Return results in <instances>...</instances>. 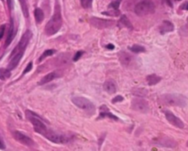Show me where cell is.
<instances>
[{"label":"cell","mask_w":188,"mask_h":151,"mask_svg":"<svg viewBox=\"0 0 188 151\" xmlns=\"http://www.w3.org/2000/svg\"><path fill=\"white\" fill-rule=\"evenodd\" d=\"M23 54H24V52H18V53L15 54L14 56L11 57V60H10V62H9L8 66H7V69L9 70H14L15 68L18 66L19 62H20L21 58L23 57Z\"/></svg>","instance_id":"4fadbf2b"},{"label":"cell","mask_w":188,"mask_h":151,"mask_svg":"<svg viewBox=\"0 0 188 151\" xmlns=\"http://www.w3.org/2000/svg\"><path fill=\"white\" fill-rule=\"evenodd\" d=\"M187 146H188V143H187Z\"/></svg>","instance_id":"ab89813d"},{"label":"cell","mask_w":188,"mask_h":151,"mask_svg":"<svg viewBox=\"0 0 188 151\" xmlns=\"http://www.w3.org/2000/svg\"><path fill=\"white\" fill-rule=\"evenodd\" d=\"M128 49L134 53H140V52L145 51V48L142 47L141 45H138V44L133 45V46H131V47H128Z\"/></svg>","instance_id":"d4e9b609"},{"label":"cell","mask_w":188,"mask_h":151,"mask_svg":"<svg viewBox=\"0 0 188 151\" xmlns=\"http://www.w3.org/2000/svg\"><path fill=\"white\" fill-rule=\"evenodd\" d=\"M131 60H132V57L127 52H121L119 54V62L123 65H128L131 62Z\"/></svg>","instance_id":"ffe728a7"},{"label":"cell","mask_w":188,"mask_h":151,"mask_svg":"<svg viewBox=\"0 0 188 151\" xmlns=\"http://www.w3.org/2000/svg\"><path fill=\"white\" fill-rule=\"evenodd\" d=\"M26 116L27 118L29 120V122H31L32 125H33V127H34V130L36 131L37 133L41 134L42 135H45V134L48 132V128L44 123L42 122V120L41 119V117L37 115L36 114H34L31 111H29L27 110L26 111Z\"/></svg>","instance_id":"3957f363"},{"label":"cell","mask_w":188,"mask_h":151,"mask_svg":"<svg viewBox=\"0 0 188 151\" xmlns=\"http://www.w3.org/2000/svg\"><path fill=\"white\" fill-rule=\"evenodd\" d=\"M123 100H124L123 96H121V95H117V96H116L115 98L112 100V103L115 104V103H117V102H122Z\"/></svg>","instance_id":"f546056e"},{"label":"cell","mask_w":188,"mask_h":151,"mask_svg":"<svg viewBox=\"0 0 188 151\" xmlns=\"http://www.w3.org/2000/svg\"><path fill=\"white\" fill-rule=\"evenodd\" d=\"M31 69H32V62H29V63L28 64V66L26 67V69L24 70V72H23V75H24V74H26V73H27V72H31Z\"/></svg>","instance_id":"1f68e13d"},{"label":"cell","mask_w":188,"mask_h":151,"mask_svg":"<svg viewBox=\"0 0 188 151\" xmlns=\"http://www.w3.org/2000/svg\"><path fill=\"white\" fill-rule=\"evenodd\" d=\"M164 114H165V117H166L167 121L170 124L174 125L175 127L181 128V129L185 127V124L183 123V121L180 118H178L176 115H174L172 112H170V111H165Z\"/></svg>","instance_id":"7c38bea8"},{"label":"cell","mask_w":188,"mask_h":151,"mask_svg":"<svg viewBox=\"0 0 188 151\" xmlns=\"http://www.w3.org/2000/svg\"><path fill=\"white\" fill-rule=\"evenodd\" d=\"M134 11L138 16L144 17L147 16V15L154 13L155 5L151 0H142V1L138 2L135 6Z\"/></svg>","instance_id":"277c9868"},{"label":"cell","mask_w":188,"mask_h":151,"mask_svg":"<svg viewBox=\"0 0 188 151\" xmlns=\"http://www.w3.org/2000/svg\"><path fill=\"white\" fill-rule=\"evenodd\" d=\"M85 53V51L83 50H79V51H77L75 54V57H73V62H77V60L80 59L82 57V55Z\"/></svg>","instance_id":"f1b7e54d"},{"label":"cell","mask_w":188,"mask_h":151,"mask_svg":"<svg viewBox=\"0 0 188 151\" xmlns=\"http://www.w3.org/2000/svg\"><path fill=\"white\" fill-rule=\"evenodd\" d=\"M57 77H59V76H58V73H57L56 72H50V73L46 74L45 76L42 77V79L39 82V85L46 84V83H48L52 82V81H53L54 79H56Z\"/></svg>","instance_id":"d6986e66"},{"label":"cell","mask_w":188,"mask_h":151,"mask_svg":"<svg viewBox=\"0 0 188 151\" xmlns=\"http://www.w3.org/2000/svg\"><path fill=\"white\" fill-rule=\"evenodd\" d=\"M15 35H16V32H15V25H14V20L13 18H11L10 21V27H9V30H8V34H7V38L6 39V42H5V47H7L10 45V43L12 42L13 39L15 38Z\"/></svg>","instance_id":"2e32d148"},{"label":"cell","mask_w":188,"mask_h":151,"mask_svg":"<svg viewBox=\"0 0 188 151\" xmlns=\"http://www.w3.org/2000/svg\"><path fill=\"white\" fill-rule=\"evenodd\" d=\"M54 53H55V50L54 49H47V50H45L43 53H42V55L41 57H39V62H41V60H43L45 58H47V57H50V56H52V55H53Z\"/></svg>","instance_id":"484cf974"},{"label":"cell","mask_w":188,"mask_h":151,"mask_svg":"<svg viewBox=\"0 0 188 151\" xmlns=\"http://www.w3.org/2000/svg\"><path fill=\"white\" fill-rule=\"evenodd\" d=\"M106 48H107V49H114V48H115V46H114L113 44H107V46H106Z\"/></svg>","instance_id":"8d00e7d4"},{"label":"cell","mask_w":188,"mask_h":151,"mask_svg":"<svg viewBox=\"0 0 188 151\" xmlns=\"http://www.w3.org/2000/svg\"><path fill=\"white\" fill-rule=\"evenodd\" d=\"M176 1H181V0H176Z\"/></svg>","instance_id":"74e56055"},{"label":"cell","mask_w":188,"mask_h":151,"mask_svg":"<svg viewBox=\"0 0 188 151\" xmlns=\"http://www.w3.org/2000/svg\"><path fill=\"white\" fill-rule=\"evenodd\" d=\"M13 137L17 141H18L19 143H21L25 146H28V147L34 146V141L31 137H29L28 135H26L25 134L19 132V131H14Z\"/></svg>","instance_id":"8fae6325"},{"label":"cell","mask_w":188,"mask_h":151,"mask_svg":"<svg viewBox=\"0 0 188 151\" xmlns=\"http://www.w3.org/2000/svg\"><path fill=\"white\" fill-rule=\"evenodd\" d=\"M72 102L73 103V104L76 105L78 108L88 111V112H92V111L95 110V105H94V104L91 101H89L88 99L85 97H73L72 98Z\"/></svg>","instance_id":"52a82bcc"},{"label":"cell","mask_w":188,"mask_h":151,"mask_svg":"<svg viewBox=\"0 0 188 151\" xmlns=\"http://www.w3.org/2000/svg\"><path fill=\"white\" fill-rule=\"evenodd\" d=\"M5 31H6V25L4 24V25H2L1 27H0V39L4 37Z\"/></svg>","instance_id":"4dcf8cb0"},{"label":"cell","mask_w":188,"mask_h":151,"mask_svg":"<svg viewBox=\"0 0 188 151\" xmlns=\"http://www.w3.org/2000/svg\"><path fill=\"white\" fill-rule=\"evenodd\" d=\"M134 93L135 95H138V97H143L148 93V92L145 89H138L137 91H134V93Z\"/></svg>","instance_id":"83f0119b"},{"label":"cell","mask_w":188,"mask_h":151,"mask_svg":"<svg viewBox=\"0 0 188 151\" xmlns=\"http://www.w3.org/2000/svg\"><path fill=\"white\" fill-rule=\"evenodd\" d=\"M31 38H32V32L31 31V30H27V31L23 34L20 41L18 43L16 48L12 50L11 57L14 56L15 54L18 53V52H24V51H25V49L28 47V45H29V41H31Z\"/></svg>","instance_id":"5b68a950"},{"label":"cell","mask_w":188,"mask_h":151,"mask_svg":"<svg viewBox=\"0 0 188 151\" xmlns=\"http://www.w3.org/2000/svg\"><path fill=\"white\" fill-rule=\"evenodd\" d=\"M7 6H8V8L9 9H12V0H7Z\"/></svg>","instance_id":"d590c367"},{"label":"cell","mask_w":188,"mask_h":151,"mask_svg":"<svg viewBox=\"0 0 188 151\" xmlns=\"http://www.w3.org/2000/svg\"><path fill=\"white\" fill-rule=\"evenodd\" d=\"M161 1L164 2V3H165V4H167L169 7H172V2H171V0H161Z\"/></svg>","instance_id":"e575fe53"},{"label":"cell","mask_w":188,"mask_h":151,"mask_svg":"<svg viewBox=\"0 0 188 151\" xmlns=\"http://www.w3.org/2000/svg\"><path fill=\"white\" fill-rule=\"evenodd\" d=\"M89 22H90V24L93 27L99 28V29L111 28L114 26V25H116V22L114 21V20L104 19V18H96V17H92L90 18V20H89Z\"/></svg>","instance_id":"8992f818"},{"label":"cell","mask_w":188,"mask_h":151,"mask_svg":"<svg viewBox=\"0 0 188 151\" xmlns=\"http://www.w3.org/2000/svg\"><path fill=\"white\" fill-rule=\"evenodd\" d=\"M11 76V72L8 69L0 68V80L6 81Z\"/></svg>","instance_id":"603a6c76"},{"label":"cell","mask_w":188,"mask_h":151,"mask_svg":"<svg viewBox=\"0 0 188 151\" xmlns=\"http://www.w3.org/2000/svg\"><path fill=\"white\" fill-rule=\"evenodd\" d=\"M159 29H160L161 34H165V33L172 31V30L174 29V25H172V23L170 22L169 20H164L160 26Z\"/></svg>","instance_id":"e0dca14e"},{"label":"cell","mask_w":188,"mask_h":151,"mask_svg":"<svg viewBox=\"0 0 188 151\" xmlns=\"http://www.w3.org/2000/svg\"><path fill=\"white\" fill-rule=\"evenodd\" d=\"M187 22H188V18H187Z\"/></svg>","instance_id":"f35d334b"},{"label":"cell","mask_w":188,"mask_h":151,"mask_svg":"<svg viewBox=\"0 0 188 151\" xmlns=\"http://www.w3.org/2000/svg\"><path fill=\"white\" fill-rule=\"evenodd\" d=\"M180 8L183 9V10H188V1H185V2L180 7Z\"/></svg>","instance_id":"d6a6232c"},{"label":"cell","mask_w":188,"mask_h":151,"mask_svg":"<svg viewBox=\"0 0 188 151\" xmlns=\"http://www.w3.org/2000/svg\"><path fill=\"white\" fill-rule=\"evenodd\" d=\"M117 25H118V27H119V28H127L130 29V30L133 29L132 24H131V22L130 21V19L128 18V17L126 16V15H123V16H121L119 20L117 21Z\"/></svg>","instance_id":"ac0fdd59"},{"label":"cell","mask_w":188,"mask_h":151,"mask_svg":"<svg viewBox=\"0 0 188 151\" xmlns=\"http://www.w3.org/2000/svg\"><path fill=\"white\" fill-rule=\"evenodd\" d=\"M19 1V4H20V6H21V8H22V12L24 14V16H25V18H29V7H28V3L26 0H18Z\"/></svg>","instance_id":"cb8c5ba5"},{"label":"cell","mask_w":188,"mask_h":151,"mask_svg":"<svg viewBox=\"0 0 188 151\" xmlns=\"http://www.w3.org/2000/svg\"><path fill=\"white\" fill-rule=\"evenodd\" d=\"M146 80H147V83L149 85H155L160 82L162 78L156 74H151V75H148Z\"/></svg>","instance_id":"44dd1931"},{"label":"cell","mask_w":188,"mask_h":151,"mask_svg":"<svg viewBox=\"0 0 188 151\" xmlns=\"http://www.w3.org/2000/svg\"><path fill=\"white\" fill-rule=\"evenodd\" d=\"M93 0H81V5L85 9H88L92 7Z\"/></svg>","instance_id":"4316f807"},{"label":"cell","mask_w":188,"mask_h":151,"mask_svg":"<svg viewBox=\"0 0 188 151\" xmlns=\"http://www.w3.org/2000/svg\"><path fill=\"white\" fill-rule=\"evenodd\" d=\"M44 137L50 141H52V142L57 143V144H64V143L69 142V138L65 135L58 134V133L53 132L52 130H48V132L45 134Z\"/></svg>","instance_id":"9c48e42d"},{"label":"cell","mask_w":188,"mask_h":151,"mask_svg":"<svg viewBox=\"0 0 188 151\" xmlns=\"http://www.w3.org/2000/svg\"><path fill=\"white\" fill-rule=\"evenodd\" d=\"M34 16H35V19H36V22L38 24L41 23L44 19V13H43V10L39 7H37L34 11Z\"/></svg>","instance_id":"7402d4cb"},{"label":"cell","mask_w":188,"mask_h":151,"mask_svg":"<svg viewBox=\"0 0 188 151\" xmlns=\"http://www.w3.org/2000/svg\"><path fill=\"white\" fill-rule=\"evenodd\" d=\"M131 108L138 113L145 114L148 113V111H149V104H148L145 99L140 97L134 98L131 102Z\"/></svg>","instance_id":"ba28073f"},{"label":"cell","mask_w":188,"mask_h":151,"mask_svg":"<svg viewBox=\"0 0 188 151\" xmlns=\"http://www.w3.org/2000/svg\"><path fill=\"white\" fill-rule=\"evenodd\" d=\"M104 90L110 94L115 93L117 92V84L115 83V81L112 79L106 81L105 83H104Z\"/></svg>","instance_id":"9a60e30c"},{"label":"cell","mask_w":188,"mask_h":151,"mask_svg":"<svg viewBox=\"0 0 188 151\" xmlns=\"http://www.w3.org/2000/svg\"><path fill=\"white\" fill-rule=\"evenodd\" d=\"M120 3H121V0H115V1L111 2L107 7V11L103 12V14L110 17H118L120 15V11H119Z\"/></svg>","instance_id":"30bf717a"},{"label":"cell","mask_w":188,"mask_h":151,"mask_svg":"<svg viewBox=\"0 0 188 151\" xmlns=\"http://www.w3.org/2000/svg\"><path fill=\"white\" fill-rule=\"evenodd\" d=\"M105 117H109V118H111L113 120H118V118L116 116V115H114L109 111V109L107 107V105L103 104V105H101V107H100V114H99V116H98L97 119L105 118Z\"/></svg>","instance_id":"5bb4252c"},{"label":"cell","mask_w":188,"mask_h":151,"mask_svg":"<svg viewBox=\"0 0 188 151\" xmlns=\"http://www.w3.org/2000/svg\"><path fill=\"white\" fill-rule=\"evenodd\" d=\"M161 100L163 104L171 106L185 107L187 104V99L185 96L180 93H165L161 96Z\"/></svg>","instance_id":"7a4b0ae2"},{"label":"cell","mask_w":188,"mask_h":151,"mask_svg":"<svg viewBox=\"0 0 188 151\" xmlns=\"http://www.w3.org/2000/svg\"><path fill=\"white\" fill-rule=\"evenodd\" d=\"M62 18L61 7H60L59 2L56 0L54 13L52 15V18L49 20L45 26L46 35H48V36H52V35L56 34L62 28Z\"/></svg>","instance_id":"6da1fadb"},{"label":"cell","mask_w":188,"mask_h":151,"mask_svg":"<svg viewBox=\"0 0 188 151\" xmlns=\"http://www.w3.org/2000/svg\"><path fill=\"white\" fill-rule=\"evenodd\" d=\"M5 148H6V145L4 143L3 138L0 137V149H5Z\"/></svg>","instance_id":"836d02e7"}]
</instances>
